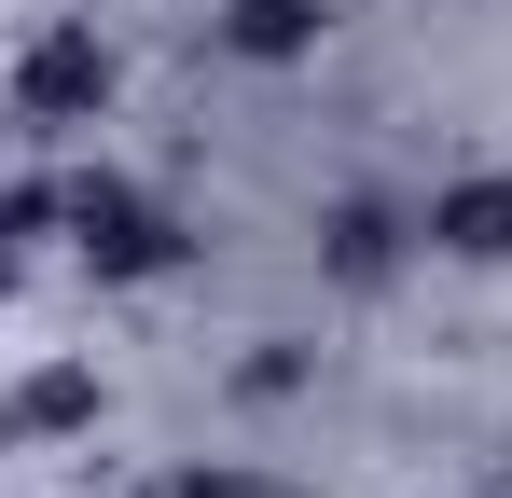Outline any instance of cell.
<instances>
[{"label":"cell","instance_id":"6da1fadb","mask_svg":"<svg viewBox=\"0 0 512 498\" xmlns=\"http://www.w3.org/2000/svg\"><path fill=\"white\" fill-rule=\"evenodd\" d=\"M111 83H125V56L97 42L84 14H56V28L14 56V111H28V125H97V111H111Z\"/></svg>","mask_w":512,"mask_h":498},{"label":"cell","instance_id":"52a82bcc","mask_svg":"<svg viewBox=\"0 0 512 498\" xmlns=\"http://www.w3.org/2000/svg\"><path fill=\"white\" fill-rule=\"evenodd\" d=\"M167 498H263L250 471H167Z\"/></svg>","mask_w":512,"mask_h":498},{"label":"cell","instance_id":"8992f818","mask_svg":"<svg viewBox=\"0 0 512 498\" xmlns=\"http://www.w3.org/2000/svg\"><path fill=\"white\" fill-rule=\"evenodd\" d=\"M319 249H333V277H346V291H374V277H388V263H402V222H388V208H374V194H346L333 222H319Z\"/></svg>","mask_w":512,"mask_h":498},{"label":"cell","instance_id":"5b68a950","mask_svg":"<svg viewBox=\"0 0 512 498\" xmlns=\"http://www.w3.org/2000/svg\"><path fill=\"white\" fill-rule=\"evenodd\" d=\"M319 28H333L319 0H236V14H222V42H236L250 70H291V56H319Z\"/></svg>","mask_w":512,"mask_h":498},{"label":"cell","instance_id":"ba28073f","mask_svg":"<svg viewBox=\"0 0 512 498\" xmlns=\"http://www.w3.org/2000/svg\"><path fill=\"white\" fill-rule=\"evenodd\" d=\"M0 291H14V236H0Z\"/></svg>","mask_w":512,"mask_h":498},{"label":"cell","instance_id":"277c9868","mask_svg":"<svg viewBox=\"0 0 512 498\" xmlns=\"http://www.w3.org/2000/svg\"><path fill=\"white\" fill-rule=\"evenodd\" d=\"M14 443H56V429H97V360H56V374H28L14 402H0Z\"/></svg>","mask_w":512,"mask_h":498},{"label":"cell","instance_id":"3957f363","mask_svg":"<svg viewBox=\"0 0 512 498\" xmlns=\"http://www.w3.org/2000/svg\"><path fill=\"white\" fill-rule=\"evenodd\" d=\"M429 249H457V263H512V180H499V166H471V180L429 194Z\"/></svg>","mask_w":512,"mask_h":498},{"label":"cell","instance_id":"7a4b0ae2","mask_svg":"<svg viewBox=\"0 0 512 498\" xmlns=\"http://www.w3.org/2000/svg\"><path fill=\"white\" fill-rule=\"evenodd\" d=\"M70 236H84L97 277H167V263H180V222L139 194V180H111V166H97V180H70Z\"/></svg>","mask_w":512,"mask_h":498}]
</instances>
